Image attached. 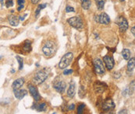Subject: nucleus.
Instances as JSON below:
<instances>
[{"instance_id": "27", "label": "nucleus", "mask_w": 135, "mask_h": 114, "mask_svg": "<svg viewBox=\"0 0 135 114\" xmlns=\"http://www.w3.org/2000/svg\"><path fill=\"white\" fill-rule=\"evenodd\" d=\"M74 8H73L72 6H67L66 8V12H74Z\"/></svg>"}, {"instance_id": "22", "label": "nucleus", "mask_w": 135, "mask_h": 114, "mask_svg": "<svg viewBox=\"0 0 135 114\" xmlns=\"http://www.w3.org/2000/svg\"><path fill=\"white\" fill-rule=\"evenodd\" d=\"M16 58L17 59L18 63H19V70H22V68L24 67V60H23V58H21V57H19V56H16Z\"/></svg>"}, {"instance_id": "8", "label": "nucleus", "mask_w": 135, "mask_h": 114, "mask_svg": "<svg viewBox=\"0 0 135 114\" xmlns=\"http://www.w3.org/2000/svg\"><path fill=\"white\" fill-rule=\"evenodd\" d=\"M103 61L105 64V66L106 68L110 71L114 67V60H113V58L112 56H109V55H105L104 58H103Z\"/></svg>"}, {"instance_id": "35", "label": "nucleus", "mask_w": 135, "mask_h": 114, "mask_svg": "<svg viewBox=\"0 0 135 114\" xmlns=\"http://www.w3.org/2000/svg\"><path fill=\"white\" fill-rule=\"evenodd\" d=\"M3 6H4V4H3V0H1V7L3 8Z\"/></svg>"}, {"instance_id": "34", "label": "nucleus", "mask_w": 135, "mask_h": 114, "mask_svg": "<svg viewBox=\"0 0 135 114\" xmlns=\"http://www.w3.org/2000/svg\"><path fill=\"white\" fill-rule=\"evenodd\" d=\"M95 21L98 22V23H99V16H95Z\"/></svg>"}, {"instance_id": "13", "label": "nucleus", "mask_w": 135, "mask_h": 114, "mask_svg": "<svg viewBox=\"0 0 135 114\" xmlns=\"http://www.w3.org/2000/svg\"><path fill=\"white\" fill-rule=\"evenodd\" d=\"M75 90H76V86L74 82H71L69 86V88L67 90V96L70 98H73L75 95Z\"/></svg>"}, {"instance_id": "36", "label": "nucleus", "mask_w": 135, "mask_h": 114, "mask_svg": "<svg viewBox=\"0 0 135 114\" xmlns=\"http://www.w3.org/2000/svg\"><path fill=\"white\" fill-rule=\"evenodd\" d=\"M120 2H124V0H120Z\"/></svg>"}, {"instance_id": "16", "label": "nucleus", "mask_w": 135, "mask_h": 114, "mask_svg": "<svg viewBox=\"0 0 135 114\" xmlns=\"http://www.w3.org/2000/svg\"><path fill=\"white\" fill-rule=\"evenodd\" d=\"M9 21L11 26H17L19 24V18L16 16H11L9 18Z\"/></svg>"}, {"instance_id": "28", "label": "nucleus", "mask_w": 135, "mask_h": 114, "mask_svg": "<svg viewBox=\"0 0 135 114\" xmlns=\"http://www.w3.org/2000/svg\"><path fill=\"white\" fill-rule=\"evenodd\" d=\"M73 72V70H71V69H66V70L63 71V74H64L65 75H68V74H72Z\"/></svg>"}, {"instance_id": "12", "label": "nucleus", "mask_w": 135, "mask_h": 114, "mask_svg": "<svg viewBox=\"0 0 135 114\" xmlns=\"http://www.w3.org/2000/svg\"><path fill=\"white\" fill-rule=\"evenodd\" d=\"M24 83V79L23 78L18 79H16L13 82V83L12 85V87H13V90L14 89H20L23 86Z\"/></svg>"}, {"instance_id": "20", "label": "nucleus", "mask_w": 135, "mask_h": 114, "mask_svg": "<svg viewBox=\"0 0 135 114\" xmlns=\"http://www.w3.org/2000/svg\"><path fill=\"white\" fill-rule=\"evenodd\" d=\"M46 107H47L46 103H41V104L38 105V106H37L36 109H37V111H39V112H43V111H45V110H46Z\"/></svg>"}, {"instance_id": "26", "label": "nucleus", "mask_w": 135, "mask_h": 114, "mask_svg": "<svg viewBox=\"0 0 135 114\" xmlns=\"http://www.w3.org/2000/svg\"><path fill=\"white\" fill-rule=\"evenodd\" d=\"M84 107H85V105H84V104H80V105L78 106V113H82V112H83Z\"/></svg>"}, {"instance_id": "19", "label": "nucleus", "mask_w": 135, "mask_h": 114, "mask_svg": "<svg viewBox=\"0 0 135 114\" xmlns=\"http://www.w3.org/2000/svg\"><path fill=\"white\" fill-rule=\"evenodd\" d=\"M95 3H96V6H97V8L99 10H102L104 8L105 0H95Z\"/></svg>"}, {"instance_id": "4", "label": "nucleus", "mask_w": 135, "mask_h": 114, "mask_svg": "<svg viewBox=\"0 0 135 114\" xmlns=\"http://www.w3.org/2000/svg\"><path fill=\"white\" fill-rule=\"evenodd\" d=\"M55 50V45L52 41H47L42 47V51L46 56H51Z\"/></svg>"}, {"instance_id": "33", "label": "nucleus", "mask_w": 135, "mask_h": 114, "mask_svg": "<svg viewBox=\"0 0 135 114\" xmlns=\"http://www.w3.org/2000/svg\"><path fill=\"white\" fill-rule=\"evenodd\" d=\"M119 113H120V114H121V113H127V112L126 109H123V110H120V111L119 112Z\"/></svg>"}, {"instance_id": "18", "label": "nucleus", "mask_w": 135, "mask_h": 114, "mask_svg": "<svg viewBox=\"0 0 135 114\" xmlns=\"http://www.w3.org/2000/svg\"><path fill=\"white\" fill-rule=\"evenodd\" d=\"M91 5L90 0H81V6L84 9H88Z\"/></svg>"}, {"instance_id": "31", "label": "nucleus", "mask_w": 135, "mask_h": 114, "mask_svg": "<svg viewBox=\"0 0 135 114\" xmlns=\"http://www.w3.org/2000/svg\"><path fill=\"white\" fill-rule=\"evenodd\" d=\"M131 30V33H133V35L135 36V27H133L131 28V30Z\"/></svg>"}, {"instance_id": "30", "label": "nucleus", "mask_w": 135, "mask_h": 114, "mask_svg": "<svg viewBox=\"0 0 135 114\" xmlns=\"http://www.w3.org/2000/svg\"><path fill=\"white\" fill-rule=\"evenodd\" d=\"M74 108H75V105H74V104H70V105H69V106H68V109H69V110H73Z\"/></svg>"}, {"instance_id": "21", "label": "nucleus", "mask_w": 135, "mask_h": 114, "mask_svg": "<svg viewBox=\"0 0 135 114\" xmlns=\"http://www.w3.org/2000/svg\"><path fill=\"white\" fill-rule=\"evenodd\" d=\"M134 90H135V80L132 81L128 87V92H130V95L134 92Z\"/></svg>"}, {"instance_id": "2", "label": "nucleus", "mask_w": 135, "mask_h": 114, "mask_svg": "<svg viewBox=\"0 0 135 114\" xmlns=\"http://www.w3.org/2000/svg\"><path fill=\"white\" fill-rule=\"evenodd\" d=\"M47 77H48L47 72H45V70H41L35 74L34 77L33 78V82L35 85H40L45 82Z\"/></svg>"}, {"instance_id": "32", "label": "nucleus", "mask_w": 135, "mask_h": 114, "mask_svg": "<svg viewBox=\"0 0 135 114\" xmlns=\"http://www.w3.org/2000/svg\"><path fill=\"white\" fill-rule=\"evenodd\" d=\"M38 2H39V0H31L32 4H37Z\"/></svg>"}, {"instance_id": "5", "label": "nucleus", "mask_w": 135, "mask_h": 114, "mask_svg": "<svg viewBox=\"0 0 135 114\" xmlns=\"http://www.w3.org/2000/svg\"><path fill=\"white\" fill-rule=\"evenodd\" d=\"M94 66L95 72L99 74H103L105 72V68L103 65V62L100 59H95L94 61Z\"/></svg>"}, {"instance_id": "23", "label": "nucleus", "mask_w": 135, "mask_h": 114, "mask_svg": "<svg viewBox=\"0 0 135 114\" xmlns=\"http://www.w3.org/2000/svg\"><path fill=\"white\" fill-rule=\"evenodd\" d=\"M24 50L25 51H31V44L30 41H27L25 44H24Z\"/></svg>"}, {"instance_id": "25", "label": "nucleus", "mask_w": 135, "mask_h": 114, "mask_svg": "<svg viewBox=\"0 0 135 114\" xmlns=\"http://www.w3.org/2000/svg\"><path fill=\"white\" fill-rule=\"evenodd\" d=\"M45 6H46V5H45V4H42V5H39V6H38L37 9H36V16H37V15H38V13H39V12H40V10H41V9H44Z\"/></svg>"}, {"instance_id": "1", "label": "nucleus", "mask_w": 135, "mask_h": 114, "mask_svg": "<svg viewBox=\"0 0 135 114\" xmlns=\"http://www.w3.org/2000/svg\"><path fill=\"white\" fill-rule=\"evenodd\" d=\"M73 58V53H71V52L66 53L61 58V60L59 63L60 68V69H65L66 68H67L70 65Z\"/></svg>"}, {"instance_id": "24", "label": "nucleus", "mask_w": 135, "mask_h": 114, "mask_svg": "<svg viewBox=\"0 0 135 114\" xmlns=\"http://www.w3.org/2000/svg\"><path fill=\"white\" fill-rule=\"evenodd\" d=\"M24 3H25L24 0H17V4H18V6H19L18 9H18V11H21V9H23V8H24Z\"/></svg>"}, {"instance_id": "14", "label": "nucleus", "mask_w": 135, "mask_h": 114, "mask_svg": "<svg viewBox=\"0 0 135 114\" xmlns=\"http://www.w3.org/2000/svg\"><path fill=\"white\" fill-rule=\"evenodd\" d=\"M114 106H115V104H114L113 101L112 99H107L104 103V104L102 106V108L105 110H109V109H111L114 108Z\"/></svg>"}, {"instance_id": "15", "label": "nucleus", "mask_w": 135, "mask_h": 114, "mask_svg": "<svg viewBox=\"0 0 135 114\" xmlns=\"http://www.w3.org/2000/svg\"><path fill=\"white\" fill-rule=\"evenodd\" d=\"M135 67V58H131L128 60L127 63V71H132Z\"/></svg>"}, {"instance_id": "11", "label": "nucleus", "mask_w": 135, "mask_h": 114, "mask_svg": "<svg viewBox=\"0 0 135 114\" xmlns=\"http://www.w3.org/2000/svg\"><path fill=\"white\" fill-rule=\"evenodd\" d=\"M99 23L102 24H105V25L110 23V18L105 12H102L99 16Z\"/></svg>"}, {"instance_id": "6", "label": "nucleus", "mask_w": 135, "mask_h": 114, "mask_svg": "<svg viewBox=\"0 0 135 114\" xmlns=\"http://www.w3.org/2000/svg\"><path fill=\"white\" fill-rule=\"evenodd\" d=\"M118 26H119V29L120 32H125L129 27L127 20L123 17H120L119 20H118Z\"/></svg>"}, {"instance_id": "7", "label": "nucleus", "mask_w": 135, "mask_h": 114, "mask_svg": "<svg viewBox=\"0 0 135 114\" xmlns=\"http://www.w3.org/2000/svg\"><path fill=\"white\" fill-rule=\"evenodd\" d=\"M66 86V84L64 81H58L53 85L54 88L58 92H60V93H63L65 92Z\"/></svg>"}, {"instance_id": "17", "label": "nucleus", "mask_w": 135, "mask_h": 114, "mask_svg": "<svg viewBox=\"0 0 135 114\" xmlns=\"http://www.w3.org/2000/svg\"><path fill=\"white\" fill-rule=\"evenodd\" d=\"M122 55H123V58L125 59V60H129L130 58V50L129 49H123V51H122Z\"/></svg>"}, {"instance_id": "29", "label": "nucleus", "mask_w": 135, "mask_h": 114, "mask_svg": "<svg viewBox=\"0 0 135 114\" xmlns=\"http://www.w3.org/2000/svg\"><path fill=\"white\" fill-rule=\"evenodd\" d=\"M13 6V0H6V6H7V7Z\"/></svg>"}, {"instance_id": "9", "label": "nucleus", "mask_w": 135, "mask_h": 114, "mask_svg": "<svg viewBox=\"0 0 135 114\" xmlns=\"http://www.w3.org/2000/svg\"><path fill=\"white\" fill-rule=\"evenodd\" d=\"M28 88H29V92H30L31 95L32 96V97L34 99L35 101H38V100L41 99V96H40V94L38 93V91H37V89L35 86L30 85Z\"/></svg>"}, {"instance_id": "3", "label": "nucleus", "mask_w": 135, "mask_h": 114, "mask_svg": "<svg viewBox=\"0 0 135 114\" xmlns=\"http://www.w3.org/2000/svg\"><path fill=\"white\" fill-rule=\"evenodd\" d=\"M67 22L72 27L76 28L78 30H81L84 27L82 20H81L80 17H78V16H73V17H71V18L68 19Z\"/></svg>"}, {"instance_id": "10", "label": "nucleus", "mask_w": 135, "mask_h": 114, "mask_svg": "<svg viewBox=\"0 0 135 114\" xmlns=\"http://www.w3.org/2000/svg\"><path fill=\"white\" fill-rule=\"evenodd\" d=\"M13 92L15 97L18 99H22L27 94V92L24 89H14Z\"/></svg>"}]
</instances>
